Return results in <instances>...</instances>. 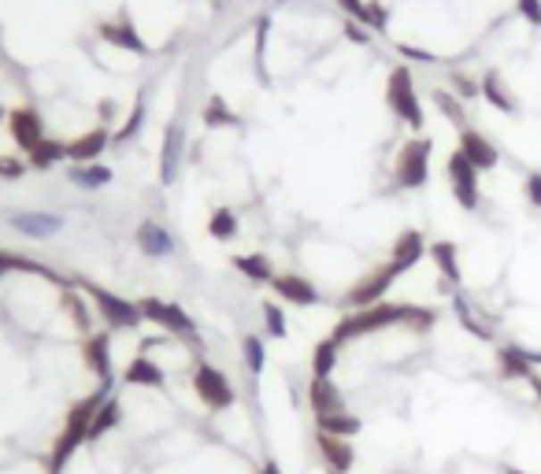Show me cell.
<instances>
[{"mask_svg":"<svg viewBox=\"0 0 541 474\" xmlns=\"http://www.w3.org/2000/svg\"><path fill=\"white\" fill-rule=\"evenodd\" d=\"M501 474H534V470H523V467H512V463H504V467H501Z\"/></svg>","mask_w":541,"mask_h":474,"instance_id":"cell-42","label":"cell"},{"mask_svg":"<svg viewBox=\"0 0 541 474\" xmlns=\"http://www.w3.org/2000/svg\"><path fill=\"white\" fill-rule=\"evenodd\" d=\"M134 241H137V248H141V253L149 256V260H163V256L175 253V237H171V230H163L160 222H153V219L137 222Z\"/></svg>","mask_w":541,"mask_h":474,"instance_id":"cell-20","label":"cell"},{"mask_svg":"<svg viewBox=\"0 0 541 474\" xmlns=\"http://www.w3.org/2000/svg\"><path fill=\"white\" fill-rule=\"evenodd\" d=\"M427 248H430V241L423 237V230H401L397 237H393V248H389V260L386 263L404 279L408 270H415L427 260Z\"/></svg>","mask_w":541,"mask_h":474,"instance_id":"cell-15","label":"cell"},{"mask_svg":"<svg viewBox=\"0 0 541 474\" xmlns=\"http://www.w3.org/2000/svg\"><path fill=\"white\" fill-rule=\"evenodd\" d=\"M263 330H267L270 341H282V337L289 334V327H286V312H282L275 301H263Z\"/></svg>","mask_w":541,"mask_h":474,"instance_id":"cell-35","label":"cell"},{"mask_svg":"<svg viewBox=\"0 0 541 474\" xmlns=\"http://www.w3.org/2000/svg\"><path fill=\"white\" fill-rule=\"evenodd\" d=\"M96 37H101L104 45L119 48V53H134V56H149V45H145V37L137 34V22L130 19L127 8H119L115 19H104L96 22Z\"/></svg>","mask_w":541,"mask_h":474,"instance_id":"cell-10","label":"cell"},{"mask_svg":"<svg viewBox=\"0 0 541 474\" xmlns=\"http://www.w3.org/2000/svg\"><path fill=\"white\" fill-rule=\"evenodd\" d=\"M341 30H345V37H349L353 45H371V37H375L367 27H360L356 19H345V22H341Z\"/></svg>","mask_w":541,"mask_h":474,"instance_id":"cell-38","label":"cell"},{"mask_svg":"<svg viewBox=\"0 0 541 474\" xmlns=\"http://www.w3.org/2000/svg\"><path fill=\"white\" fill-rule=\"evenodd\" d=\"M270 289H275L279 301L286 304H297V308H315V304H323V293L315 289V282H308L304 274H275V282H270Z\"/></svg>","mask_w":541,"mask_h":474,"instance_id":"cell-17","label":"cell"},{"mask_svg":"<svg viewBox=\"0 0 541 474\" xmlns=\"http://www.w3.org/2000/svg\"><path fill=\"white\" fill-rule=\"evenodd\" d=\"M182 163H186V127H182V119H171L163 130V148H160V186L163 189L179 182Z\"/></svg>","mask_w":541,"mask_h":474,"instance_id":"cell-12","label":"cell"},{"mask_svg":"<svg viewBox=\"0 0 541 474\" xmlns=\"http://www.w3.org/2000/svg\"><path fill=\"white\" fill-rule=\"evenodd\" d=\"M445 179H449V189H453V201L460 204V212H479L486 193H482V174L475 170V163L467 160L460 148L449 156L445 163Z\"/></svg>","mask_w":541,"mask_h":474,"instance_id":"cell-6","label":"cell"},{"mask_svg":"<svg viewBox=\"0 0 541 474\" xmlns=\"http://www.w3.org/2000/svg\"><path fill=\"white\" fill-rule=\"evenodd\" d=\"M315 430H323V434H334V437H356L363 430V419L356 412H330V415H315Z\"/></svg>","mask_w":541,"mask_h":474,"instance_id":"cell-26","label":"cell"},{"mask_svg":"<svg viewBox=\"0 0 541 474\" xmlns=\"http://www.w3.org/2000/svg\"><path fill=\"white\" fill-rule=\"evenodd\" d=\"M337 356H341V345L334 337H323L315 348H312V378H330L334 367H337Z\"/></svg>","mask_w":541,"mask_h":474,"instance_id":"cell-32","label":"cell"},{"mask_svg":"<svg viewBox=\"0 0 541 474\" xmlns=\"http://www.w3.org/2000/svg\"><path fill=\"white\" fill-rule=\"evenodd\" d=\"M241 356H245V367H249L253 378H260L263 367H267V341L260 334H245L241 341Z\"/></svg>","mask_w":541,"mask_h":474,"instance_id":"cell-34","label":"cell"},{"mask_svg":"<svg viewBox=\"0 0 541 474\" xmlns=\"http://www.w3.org/2000/svg\"><path fill=\"white\" fill-rule=\"evenodd\" d=\"M430 156H434V141L415 134L412 141L401 145L397 160H393V186L404 189V193H415L430 182Z\"/></svg>","mask_w":541,"mask_h":474,"instance_id":"cell-5","label":"cell"},{"mask_svg":"<svg viewBox=\"0 0 541 474\" xmlns=\"http://www.w3.org/2000/svg\"><path fill=\"white\" fill-rule=\"evenodd\" d=\"M267 34H270V15H260V19H256V37H253V60H256V71H260V82H263V86H267V71H263Z\"/></svg>","mask_w":541,"mask_h":474,"instance_id":"cell-36","label":"cell"},{"mask_svg":"<svg viewBox=\"0 0 541 474\" xmlns=\"http://www.w3.org/2000/svg\"><path fill=\"white\" fill-rule=\"evenodd\" d=\"M75 286L93 301L96 319H104V330H112V334H115V330H137L141 322H145L137 301H127V296H119V293L96 286V282H89V279H75Z\"/></svg>","mask_w":541,"mask_h":474,"instance_id":"cell-4","label":"cell"},{"mask_svg":"<svg viewBox=\"0 0 541 474\" xmlns=\"http://www.w3.org/2000/svg\"><path fill=\"white\" fill-rule=\"evenodd\" d=\"M308 404L315 415H330V412H345V396L334 386V378H312L308 382Z\"/></svg>","mask_w":541,"mask_h":474,"instance_id":"cell-22","label":"cell"},{"mask_svg":"<svg viewBox=\"0 0 541 474\" xmlns=\"http://www.w3.org/2000/svg\"><path fill=\"white\" fill-rule=\"evenodd\" d=\"M27 160V167H34V170H53V167H60V163H67V141H56V137H45L30 156H22Z\"/></svg>","mask_w":541,"mask_h":474,"instance_id":"cell-29","label":"cell"},{"mask_svg":"<svg viewBox=\"0 0 541 474\" xmlns=\"http://www.w3.org/2000/svg\"><path fill=\"white\" fill-rule=\"evenodd\" d=\"M122 422V401L119 396H104V404L96 408V415H93V427H89V441H101L104 434H112L115 427Z\"/></svg>","mask_w":541,"mask_h":474,"instance_id":"cell-30","label":"cell"},{"mask_svg":"<svg viewBox=\"0 0 541 474\" xmlns=\"http://www.w3.org/2000/svg\"><path fill=\"white\" fill-rule=\"evenodd\" d=\"M260 474H282V467H279V463H275V460H267V463H263V467H260Z\"/></svg>","mask_w":541,"mask_h":474,"instance_id":"cell-41","label":"cell"},{"mask_svg":"<svg viewBox=\"0 0 541 474\" xmlns=\"http://www.w3.org/2000/svg\"><path fill=\"white\" fill-rule=\"evenodd\" d=\"M145 89H137V96H134V104H130V112H127V119L119 122V127L112 130V145H130L137 134H141V127H145Z\"/></svg>","mask_w":541,"mask_h":474,"instance_id":"cell-28","label":"cell"},{"mask_svg":"<svg viewBox=\"0 0 541 474\" xmlns=\"http://www.w3.org/2000/svg\"><path fill=\"white\" fill-rule=\"evenodd\" d=\"M237 230H241V222H237V212H234V208L219 204V208L208 215V234H212L215 241H234Z\"/></svg>","mask_w":541,"mask_h":474,"instance_id":"cell-33","label":"cell"},{"mask_svg":"<svg viewBox=\"0 0 541 474\" xmlns=\"http://www.w3.org/2000/svg\"><path fill=\"white\" fill-rule=\"evenodd\" d=\"M108 145H112V130L93 127V130L79 134L75 141H67V163H96Z\"/></svg>","mask_w":541,"mask_h":474,"instance_id":"cell-19","label":"cell"},{"mask_svg":"<svg viewBox=\"0 0 541 474\" xmlns=\"http://www.w3.org/2000/svg\"><path fill=\"white\" fill-rule=\"evenodd\" d=\"M122 382L137 386V389H163V386H167V370H163L156 360H149V356L137 353V356L127 363V370H122Z\"/></svg>","mask_w":541,"mask_h":474,"instance_id":"cell-21","label":"cell"},{"mask_svg":"<svg viewBox=\"0 0 541 474\" xmlns=\"http://www.w3.org/2000/svg\"><path fill=\"white\" fill-rule=\"evenodd\" d=\"M8 227L19 230V234H27L34 241H48L53 234L63 230V219L53 215V212H12L8 215Z\"/></svg>","mask_w":541,"mask_h":474,"instance_id":"cell-18","label":"cell"},{"mask_svg":"<svg viewBox=\"0 0 541 474\" xmlns=\"http://www.w3.org/2000/svg\"><path fill=\"white\" fill-rule=\"evenodd\" d=\"M137 308H141V319H149L153 327H160V330H167V334H175V337L196 341V319H193L182 304L163 301V296H141Z\"/></svg>","mask_w":541,"mask_h":474,"instance_id":"cell-7","label":"cell"},{"mask_svg":"<svg viewBox=\"0 0 541 474\" xmlns=\"http://www.w3.org/2000/svg\"><path fill=\"white\" fill-rule=\"evenodd\" d=\"M441 312L437 308H427V304H397V301H382V304H371V308H360V312H345L337 322H334V341L337 345H349L356 337H371V334H382V330H412V334H427L437 327Z\"/></svg>","mask_w":541,"mask_h":474,"instance_id":"cell-1","label":"cell"},{"mask_svg":"<svg viewBox=\"0 0 541 474\" xmlns=\"http://www.w3.org/2000/svg\"><path fill=\"white\" fill-rule=\"evenodd\" d=\"M456 148L475 163V170L479 174H489V170H497L501 167V148H497V141L494 137H486L482 130H475V127H463L460 130V141H456Z\"/></svg>","mask_w":541,"mask_h":474,"instance_id":"cell-14","label":"cell"},{"mask_svg":"<svg viewBox=\"0 0 541 474\" xmlns=\"http://www.w3.org/2000/svg\"><path fill=\"white\" fill-rule=\"evenodd\" d=\"M8 274V256H4V248H0V279Z\"/></svg>","mask_w":541,"mask_h":474,"instance_id":"cell-43","label":"cell"},{"mask_svg":"<svg viewBox=\"0 0 541 474\" xmlns=\"http://www.w3.org/2000/svg\"><path fill=\"white\" fill-rule=\"evenodd\" d=\"M386 108L397 115L412 134H423V127H427L423 101H420V89H415V74L404 63L393 67L389 79H386Z\"/></svg>","mask_w":541,"mask_h":474,"instance_id":"cell-3","label":"cell"},{"mask_svg":"<svg viewBox=\"0 0 541 474\" xmlns=\"http://www.w3.org/2000/svg\"><path fill=\"white\" fill-rule=\"evenodd\" d=\"M201 119H204V127H208V130H234V127H241V115L227 104V96H223V93H212V96H208Z\"/></svg>","mask_w":541,"mask_h":474,"instance_id":"cell-25","label":"cell"},{"mask_svg":"<svg viewBox=\"0 0 541 474\" xmlns=\"http://www.w3.org/2000/svg\"><path fill=\"white\" fill-rule=\"evenodd\" d=\"M230 263H234V270L241 274V279H249L253 286H270V282H275V267H270V260H267L263 253L234 256Z\"/></svg>","mask_w":541,"mask_h":474,"instance_id":"cell-27","label":"cell"},{"mask_svg":"<svg viewBox=\"0 0 541 474\" xmlns=\"http://www.w3.org/2000/svg\"><path fill=\"white\" fill-rule=\"evenodd\" d=\"M112 167H104V163H67V182L71 186H79V189H104V186H112Z\"/></svg>","mask_w":541,"mask_h":474,"instance_id":"cell-24","label":"cell"},{"mask_svg":"<svg viewBox=\"0 0 541 474\" xmlns=\"http://www.w3.org/2000/svg\"><path fill=\"white\" fill-rule=\"evenodd\" d=\"M96 115H101V127H108V122L119 115V104L112 101V96H104V101L101 104H96Z\"/></svg>","mask_w":541,"mask_h":474,"instance_id":"cell-40","label":"cell"},{"mask_svg":"<svg viewBox=\"0 0 541 474\" xmlns=\"http://www.w3.org/2000/svg\"><path fill=\"white\" fill-rule=\"evenodd\" d=\"M337 8L345 12V19H356L360 27H367V0H337Z\"/></svg>","mask_w":541,"mask_h":474,"instance_id":"cell-39","label":"cell"},{"mask_svg":"<svg viewBox=\"0 0 541 474\" xmlns=\"http://www.w3.org/2000/svg\"><path fill=\"white\" fill-rule=\"evenodd\" d=\"M27 170H30L27 160H19V156H0V179H4V182H19Z\"/></svg>","mask_w":541,"mask_h":474,"instance_id":"cell-37","label":"cell"},{"mask_svg":"<svg viewBox=\"0 0 541 474\" xmlns=\"http://www.w3.org/2000/svg\"><path fill=\"white\" fill-rule=\"evenodd\" d=\"M8 134H12V141H15V148L22 156H30L34 148L48 137L45 134V119H41V112L34 104H19V108L8 112Z\"/></svg>","mask_w":541,"mask_h":474,"instance_id":"cell-11","label":"cell"},{"mask_svg":"<svg viewBox=\"0 0 541 474\" xmlns=\"http://www.w3.org/2000/svg\"><path fill=\"white\" fill-rule=\"evenodd\" d=\"M0 127H8V108L0 104Z\"/></svg>","mask_w":541,"mask_h":474,"instance_id":"cell-44","label":"cell"},{"mask_svg":"<svg viewBox=\"0 0 541 474\" xmlns=\"http://www.w3.org/2000/svg\"><path fill=\"white\" fill-rule=\"evenodd\" d=\"M401 274L393 270L389 263H379L371 274H363V279L345 293V312H360V308H371V304H382L386 293L393 289Z\"/></svg>","mask_w":541,"mask_h":474,"instance_id":"cell-9","label":"cell"},{"mask_svg":"<svg viewBox=\"0 0 541 474\" xmlns=\"http://www.w3.org/2000/svg\"><path fill=\"white\" fill-rule=\"evenodd\" d=\"M430 101H434V108H437L441 115H445V119L453 122V127H456V130H463V127H471V122H467V104L460 101V96H456V93H449V89H441V86H437V89L430 93Z\"/></svg>","mask_w":541,"mask_h":474,"instance_id":"cell-31","label":"cell"},{"mask_svg":"<svg viewBox=\"0 0 541 474\" xmlns=\"http://www.w3.org/2000/svg\"><path fill=\"white\" fill-rule=\"evenodd\" d=\"M108 393H112V389L101 386L96 393H89V396H82V401L71 404L63 427H60V437H56V445H53V453H48V474H63V467L71 463V456H75L82 445H89L93 415H96V408L104 404Z\"/></svg>","mask_w":541,"mask_h":474,"instance_id":"cell-2","label":"cell"},{"mask_svg":"<svg viewBox=\"0 0 541 474\" xmlns=\"http://www.w3.org/2000/svg\"><path fill=\"white\" fill-rule=\"evenodd\" d=\"M82 360H86V367L101 378V386L104 389H112L115 386V363H112V330H93V334H86V341H82Z\"/></svg>","mask_w":541,"mask_h":474,"instance_id":"cell-13","label":"cell"},{"mask_svg":"<svg viewBox=\"0 0 541 474\" xmlns=\"http://www.w3.org/2000/svg\"><path fill=\"white\" fill-rule=\"evenodd\" d=\"M193 393L201 396V404L208 412H227L237 401L234 382L219 367H212V363H196V370H193Z\"/></svg>","mask_w":541,"mask_h":474,"instance_id":"cell-8","label":"cell"},{"mask_svg":"<svg viewBox=\"0 0 541 474\" xmlns=\"http://www.w3.org/2000/svg\"><path fill=\"white\" fill-rule=\"evenodd\" d=\"M60 289H63V308H67L71 322H75L82 334H93V319H96V312L89 308V296H86L75 282H67V286H60Z\"/></svg>","mask_w":541,"mask_h":474,"instance_id":"cell-23","label":"cell"},{"mask_svg":"<svg viewBox=\"0 0 541 474\" xmlns=\"http://www.w3.org/2000/svg\"><path fill=\"white\" fill-rule=\"evenodd\" d=\"M315 448H319V460H323L327 474H349L356 463V448L349 437H334V434L315 430Z\"/></svg>","mask_w":541,"mask_h":474,"instance_id":"cell-16","label":"cell"}]
</instances>
